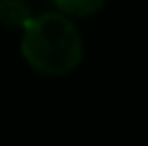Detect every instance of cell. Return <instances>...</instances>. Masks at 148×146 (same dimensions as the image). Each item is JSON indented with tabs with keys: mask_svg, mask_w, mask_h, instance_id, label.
I'll list each match as a JSON object with an SVG mask.
<instances>
[{
	"mask_svg": "<svg viewBox=\"0 0 148 146\" xmlns=\"http://www.w3.org/2000/svg\"><path fill=\"white\" fill-rule=\"evenodd\" d=\"M19 54L34 73L64 77L84 60V37L75 22L58 11L32 15L22 28Z\"/></svg>",
	"mask_w": 148,
	"mask_h": 146,
	"instance_id": "1",
	"label": "cell"
},
{
	"mask_svg": "<svg viewBox=\"0 0 148 146\" xmlns=\"http://www.w3.org/2000/svg\"><path fill=\"white\" fill-rule=\"evenodd\" d=\"M32 15L30 0H0V26L7 30H22Z\"/></svg>",
	"mask_w": 148,
	"mask_h": 146,
	"instance_id": "2",
	"label": "cell"
},
{
	"mask_svg": "<svg viewBox=\"0 0 148 146\" xmlns=\"http://www.w3.org/2000/svg\"><path fill=\"white\" fill-rule=\"evenodd\" d=\"M52 2L58 13L67 15L71 19H84L101 13L108 0H52Z\"/></svg>",
	"mask_w": 148,
	"mask_h": 146,
	"instance_id": "3",
	"label": "cell"
}]
</instances>
